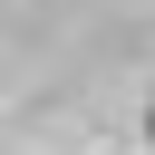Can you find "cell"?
Here are the masks:
<instances>
[{"instance_id": "cell-1", "label": "cell", "mask_w": 155, "mask_h": 155, "mask_svg": "<svg viewBox=\"0 0 155 155\" xmlns=\"http://www.w3.org/2000/svg\"><path fill=\"white\" fill-rule=\"evenodd\" d=\"M145 136H155V97H145Z\"/></svg>"}]
</instances>
